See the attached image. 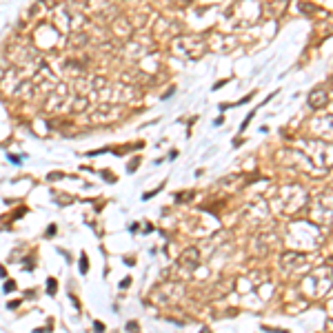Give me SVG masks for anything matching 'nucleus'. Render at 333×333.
I'll return each instance as SVG.
<instances>
[{"instance_id": "obj_1", "label": "nucleus", "mask_w": 333, "mask_h": 333, "mask_svg": "<svg viewBox=\"0 0 333 333\" xmlns=\"http://www.w3.org/2000/svg\"><path fill=\"white\" fill-rule=\"evenodd\" d=\"M56 287H58L56 280H53V278H49V282H47V291H49V293H56Z\"/></svg>"}]
</instances>
